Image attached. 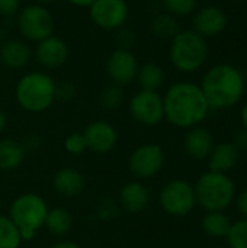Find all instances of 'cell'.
Listing matches in <instances>:
<instances>
[{
    "instance_id": "obj_5",
    "label": "cell",
    "mask_w": 247,
    "mask_h": 248,
    "mask_svg": "<svg viewBox=\"0 0 247 248\" xmlns=\"http://www.w3.org/2000/svg\"><path fill=\"white\" fill-rule=\"evenodd\" d=\"M16 99L28 112H44L55 99V84L44 73L25 74L16 86Z\"/></svg>"
},
{
    "instance_id": "obj_27",
    "label": "cell",
    "mask_w": 247,
    "mask_h": 248,
    "mask_svg": "<svg viewBox=\"0 0 247 248\" xmlns=\"http://www.w3.org/2000/svg\"><path fill=\"white\" fill-rule=\"evenodd\" d=\"M226 238L229 248H247V218L231 222Z\"/></svg>"
},
{
    "instance_id": "obj_40",
    "label": "cell",
    "mask_w": 247,
    "mask_h": 248,
    "mask_svg": "<svg viewBox=\"0 0 247 248\" xmlns=\"http://www.w3.org/2000/svg\"><path fill=\"white\" fill-rule=\"evenodd\" d=\"M38 1H41V3H49V1H52V0H38Z\"/></svg>"
},
{
    "instance_id": "obj_2",
    "label": "cell",
    "mask_w": 247,
    "mask_h": 248,
    "mask_svg": "<svg viewBox=\"0 0 247 248\" xmlns=\"http://www.w3.org/2000/svg\"><path fill=\"white\" fill-rule=\"evenodd\" d=\"M201 90L210 105V109H229L236 106L246 90L245 76L233 64L213 65L202 77Z\"/></svg>"
},
{
    "instance_id": "obj_19",
    "label": "cell",
    "mask_w": 247,
    "mask_h": 248,
    "mask_svg": "<svg viewBox=\"0 0 247 248\" xmlns=\"http://www.w3.org/2000/svg\"><path fill=\"white\" fill-rule=\"evenodd\" d=\"M31 58V49L23 41L12 39L1 45L0 61L9 68H22Z\"/></svg>"
},
{
    "instance_id": "obj_35",
    "label": "cell",
    "mask_w": 247,
    "mask_h": 248,
    "mask_svg": "<svg viewBox=\"0 0 247 248\" xmlns=\"http://www.w3.org/2000/svg\"><path fill=\"white\" fill-rule=\"evenodd\" d=\"M55 96H58L61 99H71L74 96V89L70 84H63L58 89L55 86Z\"/></svg>"
},
{
    "instance_id": "obj_1",
    "label": "cell",
    "mask_w": 247,
    "mask_h": 248,
    "mask_svg": "<svg viewBox=\"0 0 247 248\" xmlns=\"http://www.w3.org/2000/svg\"><path fill=\"white\" fill-rule=\"evenodd\" d=\"M165 118L178 128L199 125L210 112V105L201 87L191 81L175 83L163 99Z\"/></svg>"
},
{
    "instance_id": "obj_3",
    "label": "cell",
    "mask_w": 247,
    "mask_h": 248,
    "mask_svg": "<svg viewBox=\"0 0 247 248\" xmlns=\"http://www.w3.org/2000/svg\"><path fill=\"white\" fill-rule=\"evenodd\" d=\"M194 190L197 203L207 212L224 211L236 198V185L226 173H204L198 179Z\"/></svg>"
},
{
    "instance_id": "obj_11",
    "label": "cell",
    "mask_w": 247,
    "mask_h": 248,
    "mask_svg": "<svg viewBox=\"0 0 247 248\" xmlns=\"http://www.w3.org/2000/svg\"><path fill=\"white\" fill-rule=\"evenodd\" d=\"M89 7L92 20L103 29H116L128 17L125 0H95Z\"/></svg>"
},
{
    "instance_id": "obj_28",
    "label": "cell",
    "mask_w": 247,
    "mask_h": 248,
    "mask_svg": "<svg viewBox=\"0 0 247 248\" xmlns=\"http://www.w3.org/2000/svg\"><path fill=\"white\" fill-rule=\"evenodd\" d=\"M163 6L173 16H188L197 9V0H163Z\"/></svg>"
},
{
    "instance_id": "obj_33",
    "label": "cell",
    "mask_w": 247,
    "mask_h": 248,
    "mask_svg": "<svg viewBox=\"0 0 247 248\" xmlns=\"http://www.w3.org/2000/svg\"><path fill=\"white\" fill-rule=\"evenodd\" d=\"M233 145L242 151V150H246L247 151V131L245 129H239L234 137H233Z\"/></svg>"
},
{
    "instance_id": "obj_34",
    "label": "cell",
    "mask_w": 247,
    "mask_h": 248,
    "mask_svg": "<svg viewBox=\"0 0 247 248\" xmlns=\"http://www.w3.org/2000/svg\"><path fill=\"white\" fill-rule=\"evenodd\" d=\"M236 206L237 211L243 215V218H247V187L243 189L236 198Z\"/></svg>"
},
{
    "instance_id": "obj_32",
    "label": "cell",
    "mask_w": 247,
    "mask_h": 248,
    "mask_svg": "<svg viewBox=\"0 0 247 248\" xmlns=\"http://www.w3.org/2000/svg\"><path fill=\"white\" fill-rule=\"evenodd\" d=\"M19 7V0H0V15H13Z\"/></svg>"
},
{
    "instance_id": "obj_15",
    "label": "cell",
    "mask_w": 247,
    "mask_h": 248,
    "mask_svg": "<svg viewBox=\"0 0 247 248\" xmlns=\"http://www.w3.org/2000/svg\"><path fill=\"white\" fill-rule=\"evenodd\" d=\"M67 45L64 44V41L55 36H48L39 41L36 46V58L47 68L60 67L67 60Z\"/></svg>"
},
{
    "instance_id": "obj_7",
    "label": "cell",
    "mask_w": 247,
    "mask_h": 248,
    "mask_svg": "<svg viewBox=\"0 0 247 248\" xmlns=\"http://www.w3.org/2000/svg\"><path fill=\"white\" fill-rule=\"evenodd\" d=\"M160 206L172 217H186L197 205L194 186L185 180L169 182L160 192Z\"/></svg>"
},
{
    "instance_id": "obj_38",
    "label": "cell",
    "mask_w": 247,
    "mask_h": 248,
    "mask_svg": "<svg viewBox=\"0 0 247 248\" xmlns=\"http://www.w3.org/2000/svg\"><path fill=\"white\" fill-rule=\"evenodd\" d=\"M68 1L76 6H90L95 0H68Z\"/></svg>"
},
{
    "instance_id": "obj_31",
    "label": "cell",
    "mask_w": 247,
    "mask_h": 248,
    "mask_svg": "<svg viewBox=\"0 0 247 248\" xmlns=\"http://www.w3.org/2000/svg\"><path fill=\"white\" fill-rule=\"evenodd\" d=\"M96 212H98L99 218H102V219H111V218H114L118 214V206H116V203H115L114 199L106 198V199L99 201L98 208H96Z\"/></svg>"
},
{
    "instance_id": "obj_14",
    "label": "cell",
    "mask_w": 247,
    "mask_h": 248,
    "mask_svg": "<svg viewBox=\"0 0 247 248\" xmlns=\"http://www.w3.org/2000/svg\"><path fill=\"white\" fill-rule=\"evenodd\" d=\"M86 148L96 154H105L111 151L116 144V131L115 128L103 121H96L87 125L83 132Z\"/></svg>"
},
{
    "instance_id": "obj_37",
    "label": "cell",
    "mask_w": 247,
    "mask_h": 248,
    "mask_svg": "<svg viewBox=\"0 0 247 248\" xmlns=\"http://www.w3.org/2000/svg\"><path fill=\"white\" fill-rule=\"evenodd\" d=\"M240 121H242L243 129L247 131V102L243 105V108H242V110H240Z\"/></svg>"
},
{
    "instance_id": "obj_41",
    "label": "cell",
    "mask_w": 247,
    "mask_h": 248,
    "mask_svg": "<svg viewBox=\"0 0 247 248\" xmlns=\"http://www.w3.org/2000/svg\"><path fill=\"white\" fill-rule=\"evenodd\" d=\"M214 248H223V247H214Z\"/></svg>"
},
{
    "instance_id": "obj_8",
    "label": "cell",
    "mask_w": 247,
    "mask_h": 248,
    "mask_svg": "<svg viewBox=\"0 0 247 248\" xmlns=\"http://www.w3.org/2000/svg\"><path fill=\"white\" fill-rule=\"evenodd\" d=\"M20 33L32 41H42L51 36L54 29V20L51 13L38 4L25 7L17 17Z\"/></svg>"
},
{
    "instance_id": "obj_9",
    "label": "cell",
    "mask_w": 247,
    "mask_h": 248,
    "mask_svg": "<svg viewBox=\"0 0 247 248\" xmlns=\"http://www.w3.org/2000/svg\"><path fill=\"white\" fill-rule=\"evenodd\" d=\"M130 110L132 118L140 124L154 126L165 118L163 97L157 92L141 90L131 99Z\"/></svg>"
},
{
    "instance_id": "obj_13",
    "label": "cell",
    "mask_w": 247,
    "mask_h": 248,
    "mask_svg": "<svg viewBox=\"0 0 247 248\" xmlns=\"http://www.w3.org/2000/svg\"><path fill=\"white\" fill-rule=\"evenodd\" d=\"M192 28L194 32L205 39L217 36L227 28V15L218 6H204L195 13Z\"/></svg>"
},
{
    "instance_id": "obj_29",
    "label": "cell",
    "mask_w": 247,
    "mask_h": 248,
    "mask_svg": "<svg viewBox=\"0 0 247 248\" xmlns=\"http://www.w3.org/2000/svg\"><path fill=\"white\" fill-rule=\"evenodd\" d=\"M100 102L108 109L118 108L119 103L122 102V90H121V87L118 84L105 87L102 90V94H100Z\"/></svg>"
},
{
    "instance_id": "obj_36",
    "label": "cell",
    "mask_w": 247,
    "mask_h": 248,
    "mask_svg": "<svg viewBox=\"0 0 247 248\" xmlns=\"http://www.w3.org/2000/svg\"><path fill=\"white\" fill-rule=\"evenodd\" d=\"M51 248H82L80 246H77L76 243H71V241H60L57 244H54Z\"/></svg>"
},
{
    "instance_id": "obj_18",
    "label": "cell",
    "mask_w": 247,
    "mask_h": 248,
    "mask_svg": "<svg viewBox=\"0 0 247 248\" xmlns=\"http://www.w3.org/2000/svg\"><path fill=\"white\" fill-rule=\"evenodd\" d=\"M148 192L138 182L127 183L119 192V203L130 214L141 212L148 203Z\"/></svg>"
},
{
    "instance_id": "obj_6",
    "label": "cell",
    "mask_w": 247,
    "mask_h": 248,
    "mask_svg": "<svg viewBox=\"0 0 247 248\" xmlns=\"http://www.w3.org/2000/svg\"><path fill=\"white\" fill-rule=\"evenodd\" d=\"M47 214L45 201L35 193H26L13 201L9 218L17 227L22 240H32L35 232L44 225Z\"/></svg>"
},
{
    "instance_id": "obj_23",
    "label": "cell",
    "mask_w": 247,
    "mask_h": 248,
    "mask_svg": "<svg viewBox=\"0 0 247 248\" xmlns=\"http://www.w3.org/2000/svg\"><path fill=\"white\" fill-rule=\"evenodd\" d=\"M44 225L48 228V231L54 235H66L71 230L73 225V218L70 212L64 208H54L48 211L45 217Z\"/></svg>"
},
{
    "instance_id": "obj_24",
    "label": "cell",
    "mask_w": 247,
    "mask_h": 248,
    "mask_svg": "<svg viewBox=\"0 0 247 248\" xmlns=\"http://www.w3.org/2000/svg\"><path fill=\"white\" fill-rule=\"evenodd\" d=\"M137 78H138V83H140L143 90L156 92L163 84L165 71L159 64L147 62V64H144V65H141L138 68Z\"/></svg>"
},
{
    "instance_id": "obj_10",
    "label": "cell",
    "mask_w": 247,
    "mask_h": 248,
    "mask_svg": "<svg viewBox=\"0 0 247 248\" xmlns=\"http://www.w3.org/2000/svg\"><path fill=\"white\" fill-rule=\"evenodd\" d=\"M165 163L162 147L156 144H146L134 150L130 157V170L140 179H150L156 176Z\"/></svg>"
},
{
    "instance_id": "obj_4",
    "label": "cell",
    "mask_w": 247,
    "mask_h": 248,
    "mask_svg": "<svg viewBox=\"0 0 247 248\" xmlns=\"http://www.w3.org/2000/svg\"><path fill=\"white\" fill-rule=\"evenodd\" d=\"M169 55L176 70L182 73H194L207 62L208 58L207 39L194 31L178 32L172 38Z\"/></svg>"
},
{
    "instance_id": "obj_22",
    "label": "cell",
    "mask_w": 247,
    "mask_h": 248,
    "mask_svg": "<svg viewBox=\"0 0 247 248\" xmlns=\"http://www.w3.org/2000/svg\"><path fill=\"white\" fill-rule=\"evenodd\" d=\"M230 227H231V221L223 211L207 212L202 218V230L211 238L227 237Z\"/></svg>"
},
{
    "instance_id": "obj_25",
    "label": "cell",
    "mask_w": 247,
    "mask_h": 248,
    "mask_svg": "<svg viewBox=\"0 0 247 248\" xmlns=\"http://www.w3.org/2000/svg\"><path fill=\"white\" fill-rule=\"evenodd\" d=\"M22 235L10 218L0 215V248H19Z\"/></svg>"
},
{
    "instance_id": "obj_12",
    "label": "cell",
    "mask_w": 247,
    "mask_h": 248,
    "mask_svg": "<svg viewBox=\"0 0 247 248\" xmlns=\"http://www.w3.org/2000/svg\"><path fill=\"white\" fill-rule=\"evenodd\" d=\"M138 68L134 54L124 48L115 49L106 61V73L118 86L131 83L137 77Z\"/></svg>"
},
{
    "instance_id": "obj_16",
    "label": "cell",
    "mask_w": 247,
    "mask_h": 248,
    "mask_svg": "<svg viewBox=\"0 0 247 248\" xmlns=\"http://www.w3.org/2000/svg\"><path fill=\"white\" fill-rule=\"evenodd\" d=\"M185 151L194 160H205L208 158L213 147L214 140L208 129L201 126H194L185 137Z\"/></svg>"
},
{
    "instance_id": "obj_26",
    "label": "cell",
    "mask_w": 247,
    "mask_h": 248,
    "mask_svg": "<svg viewBox=\"0 0 247 248\" xmlns=\"http://www.w3.org/2000/svg\"><path fill=\"white\" fill-rule=\"evenodd\" d=\"M151 31L159 38H173L179 32V25L172 15H159L151 23Z\"/></svg>"
},
{
    "instance_id": "obj_17",
    "label": "cell",
    "mask_w": 247,
    "mask_h": 248,
    "mask_svg": "<svg viewBox=\"0 0 247 248\" xmlns=\"http://www.w3.org/2000/svg\"><path fill=\"white\" fill-rule=\"evenodd\" d=\"M240 151L233 145V142H220L213 147L208 155L210 171L226 173L233 170L239 163Z\"/></svg>"
},
{
    "instance_id": "obj_20",
    "label": "cell",
    "mask_w": 247,
    "mask_h": 248,
    "mask_svg": "<svg viewBox=\"0 0 247 248\" xmlns=\"http://www.w3.org/2000/svg\"><path fill=\"white\" fill-rule=\"evenodd\" d=\"M54 189L67 198L77 196L84 189V179L83 176L73 170V169H63L55 173L54 176Z\"/></svg>"
},
{
    "instance_id": "obj_21",
    "label": "cell",
    "mask_w": 247,
    "mask_h": 248,
    "mask_svg": "<svg viewBox=\"0 0 247 248\" xmlns=\"http://www.w3.org/2000/svg\"><path fill=\"white\" fill-rule=\"evenodd\" d=\"M25 158V148L13 140L0 141V170H15Z\"/></svg>"
},
{
    "instance_id": "obj_39",
    "label": "cell",
    "mask_w": 247,
    "mask_h": 248,
    "mask_svg": "<svg viewBox=\"0 0 247 248\" xmlns=\"http://www.w3.org/2000/svg\"><path fill=\"white\" fill-rule=\"evenodd\" d=\"M4 125H6V116H4V113L0 110V132L4 129Z\"/></svg>"
},
{
    "instance_id": "obj_30",
    "label": "cell",
    "mask_w": 247,
    "mask_h": 248,
    "mask_svg": "<svg viewBox=\"0 0 247 248\" xmlns=\"http://www.w3.org/2000/svg\"><path fill=\"white\" fill-rule=\"evenodd\" d=\"M66 150L71 154H82L86 150V141L83 134L76 132L68 135L66 140Z\"/></svg>"
}]
</instances>
